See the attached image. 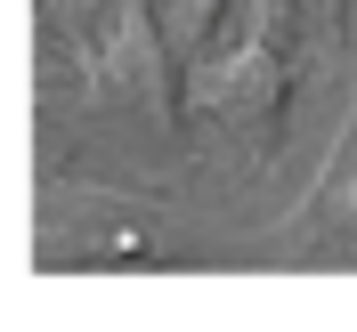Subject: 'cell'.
Wrapping results in <instances>:
<instances>
[{"mask_svg":"<svg viewBox=\"0 0 357 332\" xmlns=\"http://www.w3.org/2000/svg\"><path fill=\"white\" fill-rule=\"evenodd\" d=\"M195 106L211 113V122H227L236 138H276V122H284V106H292L284 41H276V33H244L236 57H220V65L195 73Z\"/></svg>","mask_w":357,"mask_h":332,"instance_id":"obj_2","label":"cell"},{"mask_svg":"<svg viewBox=\"0 0 357 332\" xmlns=\"http://www.w3.org/2000/svg\"><path fill=\"white\" fill-rule=\"evenodd\" d=\"M317 227H325V244H333V251H349V260H357V162L317 195Z\"/></svg>","mask_w":357,"mask_h":332,"instance_id":"obj_3","label":"cell"},{"mask_svg":"<svg viewBox=\"0 0 357 332\" xmlns=\"http://www.w3.org/2000/svg\"><path fill=\"white\" fill-rule=\"evenodd\" d=\"M171 24L155 17V0H89L73 24V57L82 81L106 106H138L146 122L178 113V81H171Z\"/></svg>","mask_w":357,"mask_h":332,"instance_id":"obj_1","label":"cell"},{"mask_svg":"<svg viewBox=\"0 0 357 332\" xmlns=\"http://www.w3.org/2000/svg\"><path fill=\"white\" fill-rule=\"evenodd\" d=\"M220 17H227V0H171V41H178V57H203V49L220 41Z\"/></svg>","mask_w":357,"mask_h":332,"instance_id":"obj_4","label":"cell"}]
</instances>
